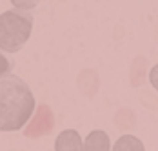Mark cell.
<instances>
[{"mask_svg":"<svg viewBox=\"0 0 158 151\" xmlns=\"http://www.w3.org/2000/svg\"><path fill=\"white\" fill-rule=\"evenodd\" d=\"M35 97L31 88L20 76H0V131L22 129L35 111Z\"/></svg>","mask_w":158,"mask_h":151,"instance_id":"6da1fadb","label":"cell"},{"mask_svg":"<svg viewBox=\"0 0 158 151\" xmlns=\"http://www.w3.org/2000/svg\"><path fill=\"white\" fill-rule=\"evenodd\" d=\"M33 31V15L29 11L9 9L0 15V49L16 53L29 40Z\"/></svg>","mask_w":158,"mask_h":151,"instance_id":"7a4b0ae2","label":"cell"},{"mask_svg":"<svg viewBox=\"0 0 158 151\" xmlns=\"http://www.w3.org/2000/svg\"><path fill=\"white\" fill-rule=\"evenodd\" d=\"M53 113L48 106H40L36 111V117L35 120L29 124V127L26 129V135L27 136H42L49 133L53 129Z\"/></svg>","mask_w":158,"mask_h":151,"instance_id":"3957f363","label":"cell"},{"mask_svg":"<svg viewBox=\"0 0 158 151\" xmlns=\"http://www.w3.org/2000/svg\"><path fill=\"white\" fill-rule=\"evenodd\" d=\"M55 151H84V140L80 138L78 131L65 129L56 136Z\"/></svg>","mask_w":158,"mask_h":151,"instance_id":"277c9868","label":"cell"},{"mask_svg":"<svg viewBox=\"0 0 158 151\" xmlns=\"http://www.w3.org/2000/svg\"><path fill=\"white\" fill-rule=\"evenodd\" d=\"M84 151H111V140L106 131H91L84 140Z\"/></svg>","mask_w":158,"mask_h":151,"instance_id":"5b68a950","label":"cell"},{"mask_svg":"<svg viewBox=\"0 0 158 151\" xmlns=\"http://www.w3.org/2000/svg\"><path fill=\"white\" fill-rule=\"evenodd\" d=\"M111 151H145L142 140L133 135H122L113 146Z\"/></svg>","mask_w":158,"mask_h":151,"instance_id":"8992f818","label":"cell"},{"mask_svg":"<svg viewBox=\"0 0 158 151\" xmlns=\"http://www.w3.org/2000/svg\"><path fill=\"white\" fill-rule=\"evenodd\" d=\"M11 67H13V62L9 60V58H7L6 55H2V53H0V76L9 75Z\"/></svg>","mask_w":158,"mask_h":151,"instance_id":"52a82bcc","label":"cell"},{"mask_svg":"<svg viewBox=\"0 0 158 151\" xmlns=\"http://www.w3.org/2000/svg\"><path fill=\"white\" fill-rule=\"evenodd\" d=\"M149 82H151V86L158 91V64H155V66L149 69Z\"/></svg>","mask_w":158,"mask_h":151,"instance_id":"ba28073f","label":"cell"}]
</instances>
